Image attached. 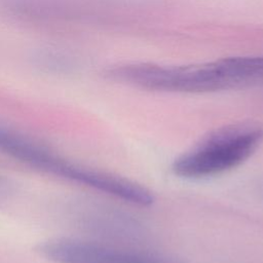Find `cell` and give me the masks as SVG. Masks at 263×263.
Here are the masks:
<instances>
[{"mask_svg": "<svg viewBox=\"0 0 263 263\" xmlns=\"http://www.w3.org/2000/svg\"><path fill=\"white\" fill-rule=\"evenodd\" d=\"M105 76L143 89L180 93H208L251 86L238 57L191 66L122 63L106 69Z\"/></svg>", "mask_w": 263, "mask_h": 263, "instance_id": "1", "label": "cell"}, {"mask_svg": "<svg viewBox=\"0 0 263 263\" xmlns=\"http://www.w3.org/2000/svg\"><path fill=\"white\" fill-rule=\"evenodd\" d=\"M0 153L24 164L79 184L84 164L66 158L24 132L0 123Z\"/></svg>", "mask_w": 263, "mask_h": 263, "instance_id": "4", "label": "cell"}, {"mask_svg": "<svg viewBox=\"0 0 263 263\" xmlns=\"http://www.w3.org/2000/svg\"><path fill=\"white\" fill-rule=\"evenodd\" d=\"M36 252L53 263H188L170 252L79 237L49 238Z\"/></svg>", "mask_w": 263, "mask_h": 263, "instance_id": "3", "label": "cell"}, {"mask_svg": "<svg viewBox=\"0 0 263 263\" xmlns=\"http://www.w3.org/2000/svg\"><path fill=\"white\" fill-rule=\"evenodd\" d=\"M263 144V123L239 120L203 135L172 163L175 176L200 180L228 173L248 161Z\"/></svg>", "mask_w": 263, "mask_h": 263, "instance_id": "2", "label": "cell"}]
</instances>
